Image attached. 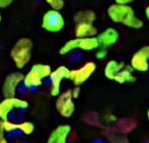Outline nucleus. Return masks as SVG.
Listing matches in <instances>:
<instances>
[{
    "instance_id": "f257e3e1",
    "label": "nucleus",
    "mask_w": 149,
    "mask_h": 143,
    "mask_svg": "<svg viewBox=\"0 0 149 143\" xmlns=\"http://www.w3.org/2000/svg\"><path fill=\"white\" fill-rule=\"evenodd\" d=\"M110 18L115 22L121 23L133 29H140L143 26V22L135 16L132 7L127 4H113L108 9Z\"/></svg>"
},
{
    "instance_id": "f03ea898",
    "label": "nucleus",
    "mask_w": 149,
    "mask_h": 143,
    "mask_svg": "<svg viewBox=\"0 0 149 143\" xmlns=\"http://www.w3.org/2000/svg\"><path fill=\"white\" fill-rule=\"evenodd\" d=\"M133 69L131 66L111 60L106 65L105 74L108 79L116 81L120 84L125 82L133 83L136 81V77L133 75Z\"/></svg>"
},
{
    "instance_id": "7ed1b4c3",
    "label": "nucleus",
    "mask_w": 149,
    "mask_h": 143,
    "mask_svg": "<svg viewBox=\"0 0 149 143\" xmlns=\"http://www.w3.org/2000/svg\"><path fill=\"white\" fill-rule=\"evenodd\" d=\"M33 44L28 38H22L14 45L10 54L18 69H22L29 62L32 56Z\"/></svg>"
},
{
    "instance_id": "20e7f679",
    "label": "nucleus",
    "mask_w": 149,
    "mask_h": 143,
    "mask_svg": "<svg viewBox=\"0 0 149 143\" xmlns=\"http://www.w3.org/2000/svg\"><path fill=\"white\" fill-rule=\"evenodd\" d=\"M51 67L47 65L37 64L32 66L30 71L24 78V85L27 87H35L42 85V80L49 77Z\"/></svg>"
},
{
    "instance_id": "39448f33",
    "label": "nucleus",
    "mask_w": 149,
    "mask_h": 143,
    "mask_svg": "<svg viewBox=\"0 0 149 143\" xmlns=\"http://www.w3.org/2000/svg\"><path fill=\"white\" fill-rule=\"evenodd\" d=\"M98 40L95 37H83L68 42L63 47L60 49V54L62 55L68 54L74 49H83L86 51H91L96 49L99 46Z\"/></svg>"
},
{
    "instance_id": "423d86ee",
    "label": "nucleus",
    "mask_w": 149,
    "mask_h": 143,
    "mask_svg": "<svg viewBox=\"0 0 149 143\" xmlns=\"http://www.w3.org/2000/svg\"><path fill=\"white\" fill-rule=\"evenodd\" d=\"M64 25V18L58 10L54 9L48 11L43 17L42 27L48 32H59L63 29Z\"/></svg>"
},
{
    "instance_id": "0eeeda50",
    "label": "nucleus",
    "mask_w": 149,
    "mask_h": 143,
    "mask_svg": "<svg viewBox=\"0 0 149 143\" xmlns=\"http://www.w3.org/2000/svg\"><path fill=\"white\" fill-rule=\"evenodd\" d=\"M29 106L27 101L14 97H5L0 102V119H8L9 113L15 108L25 109Z\"/></svg>"
},
{
    "instance_id": "6e6552de",
    "label": "nucleus",
    "mask_w": 149,
    "mask_h": 143,
    "mask_svg": "<svg viewBox=\"0 0 149 143\" xmlns=\"http://www.w3.org/2000/svg\"><path fill=\"white\" fill-rule=\"evenodd\" d=\"M56 108L60 115L65 117H70L74 111L71 90L65 92L58 97L56 102Z\"/></svg>"
},
{
    "instance_id": "1a4fd4ad",
    "label": "nucleus",
    "mask_w": 149,
    "mask_h": 143,
    "mask_svg": "<svg viewBox=\"0 0 149 143\" xmlns=\"http://www.w3.org/2000/svg\"><path fill=\"white\" fill-rule=\"evenodd\" d=\"M24 76L21 72H13L7 76L2 87V94L4 97H14L16 94L19 84L24 80Z\"/></svg>"
},
{
    "instance_id": "9d476101",
    "label": "nucleus",
    "mask_w": 149,
    "mask_h": 143,
    "mask_svg": "<svg viewBox=\"0 0 149 143\" xmlns=\"http://www.w3.org/2000/svg\"><path fill=\"white\" fill-rule=\"evenodd\" d=\"M96 69V65L94 62H90L83 65L81 68L75 70L70 71V79L73 82L76 86L82 85L93 74Z\"/></svg>"
},
{
    "instance_id": "9b49d317",
    "label": "nucleus",
    "mask_w": 149,
    "mask_h": 143,
    "mask_svg": "<svg viewBox=\"0 0 149 143\" xmlns=\"http://www.w3.org/2000/svg\"><path fill=\"white\" fill-rule=\"evenodd\" d=\"M70 70L65 66H60L58 68L51 72L49 77L52 82V88H51V94L54 97L60 94V85L62 81L65 79H70Z\"/></svg>"
},
{
    "instance_id": "f8f14e48",
    "label": "nucleus",
    "mask_w": 149,
    "mask_h": 143,
    "mask_svg": "<svg viewBox=\"0 0 149 143\" xmlns=\"http://www.w3.org/2000/svg\"><path fill=\"white\" fill-rule=\"evenodd\" d=\"M149 46H145L136 52L131 59V67L139 72H146L148 69Z\"/></svg>"
},
{
    "instance_id": "ddd939ff",
    "label": "nucleus",
    "mask_w": 149,
    "mask_h": 143,
    "mask_svg": "<svg viewBox=\"0 0 149 143\" xmlns=\"http://www.w3.org/2000/svg\"><path fill=\"white\" fill-rule=\"evenodd\" d=\"M71 131L70 126L60 125L52 132L49 137L47 142L49 143H65Z\"/></svg>"
},
{
    "instance_id": "4468645a",
    "label": "nucleus",
    "mask_w": 149,
    "mask_h": 143,
    "mask_svg": "<svg viewBox=\"0 0 149 143\" xmlns=\"http://www.w3.org/2000/svg\"><path fill=\"white\" fill-rule=\"evenodd\" d=\"M2 124L4 131L7 133L15 130H19L23 132L25 135H30L33 133L35 130V126L32 122H24L22 123L17 124L9 122L8 119H7V120H2Z\"/></svg>"
},
{
    "instance_id": "2eb2a0df",
    "label": "nucleus",
    "mask_w": 149,
    "mask_h": 143,
    "mask_svg": "<svg viewBox=\"0 0 149 143\" xmlns=\"http://www.w3.org/2000/svg\"><path fill=\"white\" fill-rule=\"evenodd\" d=\"M118 38L119 34L117 31L113 28H108L102 32L97 39L99 44L104 47H108L116 44Z\"/></svg>"
},
{
    "instance_id": "dca6fc26",
    "label": "nucleus",
    "mask_w": 149,
    "mask_h": 143,
    "mask_svg": "<svg viewBox=\"0 0 149 143\" xmlns=\"http://www.w3.org/2000/svg\"><path fill=\"white\" fill-rule=\"evenodd\" d=\"M74 32L76 37L78 38H83V37H90L96 35L97 30L92 24L80 23L77 24Z\"/></svg>"
},
{
    "instance_id": "f3484780",
    "label": "nucleus",
    "mask_w": 149,
    "mask_h": 143,
    "mask_svg": "<svg viewBox=\"0 0 149 143\" xmlns=\"http://www.w3.org/2000/svg\"><path fill=\"white\" fill-rule=\"evenodd\" d=\"M74 21L77 24L80 23H88L92 24L93 22L95 20L96 16L95 14L91 10H85L80 11L77 12L74 16Z\"/></svg>"
},
{
    "instance_id": "a211bd4d",
    "label": "nucleus",
    "mask_w": 149,
    "mask_h": 143,
    "mask_svg": "<svg viewBox=\"0 0 149 143\" xmlns=\"http://www.w3.org/2000/svg\"><path fill=\"white\" fill-rule=\"evenodd\" d=\"M45 1L52 9L55 10H60L65 5L63 0H45Z\"/></svg>"
},
{
    "instance_id": "6ab92c4d",
    "label": "nucleus",
    "mask_w": 149,
    "mask_h": 143,
    "mask_svg": "<svg viewBox=\"0 0 149 143\" xmlns=\"http://www.w3.org/2000/svg\"><path fill=\"white\" fill-rule=\"evenodd\" d=\"M4 129L3 127L2 119H0V143H6L7 142L5 136H4Z\"/></svg>"
},
{
    "instance_id": "aec40b11",
    "label": "nucleus",
    "mask_w": 149,
    "mask_h": 143,
    "mask_svg": "<svg viewBox=\"0 0 149 143\" xmlns=\"http://www.w3.org/2000/svg\"><path fill=\"white\" fill-rule=\"evenodd\" d=\"M14 0H0V8L4 9L8 7Z\"/></svg>"
},
{
    "instance_id": "412c9836",
    "label": "nucleus",
    "mask_w": 149,
    "mask_h": 143,
    "mask_svg": "<svg viewBox=\"0 0 149 143\" xmlns=\"http://www.w3.org/2000/svg\"><path fill=\"white\" fill-rule=\"evenodd\" d=\"M107 55V52L105 50H100L96 53V58L99 59V60H102L104 59Z\"/></svg>"
},
{
    "instance_id": "4be33fe9",
    "label": "nucleus",
    "mask_w": 149,
    "mask_h": 143,
    "mask_svg": "<svg viewBox=\"0 0 149 143\" xmlns=\"http://www.w3.org/2000/svg\"><path fill=\"white\" fill-rule=\"evenodd\" d=\"M133 1L134 0H115V1L119 4H127Z\"/></svg>"
},
{
    "instance_id": "5701e85b",
    "label": "nucleus",
    "mask_w": 149,
    "mask_h": 143,
    "mask_svg": "<svg viewBox=\"0 0 149 143\" xmlns=\"http://www.w3.org/2000/svg\"><path fill=\"white\" fill-rule=\"evenodd\" d=\"M79 93H80V89H79L78 87L75 88V89L72 92V97H74V98H77L79 95Z\"/></svg>"
},
{
    "instance_id": "b1692460",
    "label": "nucleus",
    "mask_w": 149,
    "mask_h": 143,
    "mask_svg": "<svg viewBox=\"0 0 149 143\" xmlns=\"http://www.w3.org/2000/svg\"><path fill=\"white\" fill-rule=\"evenodd\" d=\"M146 17L149 20V7H148L146 9Z\"/></svg>"
},
{
    "instance_id": "393cba45",
    "label": "nucleus",
    "mask_w": 149,
    "mask_h": 143,
    "mask_svg": "<svg viewBox=\"0 0 149 143\" xmlns=\"http://www.w3.org/2000/svg\"><path fill=\"white\" fill-rule=\"evenodd\" d=\"M147 116H148V120H149V109H148V112H147Z\"/></svg>"
},
{
    "instance_id": "a878e982",
    "label": "nucleus",
    "mask_w": 149,
    "mask_h": 143,
    "mask_svg": "<svg viewBox=\"0 0 149 143\" xmlns=\"http://www.w3.org/2000/svg\"><path fill=\"white\" fill-rule=\"evenodd\" d=\"M1 15H0V23H1Z\"/></svg>"
}]
</instances>
